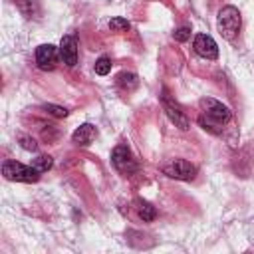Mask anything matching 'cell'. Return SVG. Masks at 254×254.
I'll use <instances>...</instances> for the list:
<instances>
[{"label":"cell","mask_w":254,"mask_h":254,"mask_svg":"<svg viewBox=\"0 0 254 254\" xmlns=\"http://www.w3.org/2000/svg\"><path fill=\"white\" fill-rule=\"evenodd\" d=\"M230 119H232V111H230L224 103H220V101H216V99H212V97H202V99H200L198 123H200L202 129H206V131L218 135V133L222 131V127H224Z\"/></svg>","instance_id":"6da1fadb"},{"label":"cell","mask_w":254,"mask_h":254,"mask_svg":"<svg viewBox=\"0 0 254 254\" xmlns=\"http://www.w3.org/2000/svg\"><path fill=\"white\" fill-rule=\"evenodd\" d=\"M218 32L222 34V38L226 40H234L240 32V24H242V18H240V12L238 8L234 6H224L220 8L218 12Z\"/></svg>","instance_id":"7a4b0ae2"},{"label":"cell","mask_w":254,"mask_h":254,"mask_svg":"<svg viewBox=\"0 0 254 254\" xmlns=\"http://www.w3.org/2000/svg\"><path fill=\"white\" fill-rule=\"evenodd\" d=\"M2 175L8 181H18V183H36L40 179V173L30 165L18 163V161H4L2 163Z\"/></svg>","instance_id":"3957f363"},{"label":"cell","mask_w":254,"mask_h":254,"mask_svg":"<svg viewBox=\"0 0 254 254\" xmlns=\"http://www.w3.org/2000/svg\"><path fill=\"white\" fill-rule=\"evenodd\" d=\"M163 173L177 181H192L196 175V167L185 159H173L167 165H163Z\"/></svg>","instance_id":"277c9868"},{"label":"cell","mask_w":254,"mask_h":254,"mask_svg":"<svg viewBox=\"0 0 254 254\" xmlns=\"http://www.w3.org/2000/svg\"><path fill=\"white\" fill-rule=\"evenodd\" d=\"M161 101H163V107H165V111H167L169 119L175 123V127H179V129L187 131L190 123H189V117H187V113L181 109V105H179L177 101H173V99L169 97V93H167V91H163V95H161Z\"/></svg>","instance_id":"5b68a950"},{"label":"cell","mask_w":254,"mask_h":254,"mask_svg":"<svg viewBox=\"0 0 254 254\" xmlns=\"http://www.w3.org/2000/svg\"><path fill=\"white\" fill-rule=\"evenodd\" d=\"M58 60H60V50H58L56 46H52V44H42V46L36 48V65H38L40 69H44V71L54 69L56 64H58Z\"/></svg>","instance_id":"8992f818"},{"label":"cell","mask_w":254,"mask_h":254,"mask_svg":"<svg viewBox=\"0 0 254 254\" xmlns=\"http://www.w3.org/2000/svg\"><path fill=\"white\" fill-rule=\"evenodd\" d=\"M111 163H113L115 169L121 171V173H133V171L137 169V163H135L131 151H129L125 145H117V147L113 149V153H111Z\"/></svg>","instance_id":"52a82bcc"},{"label":"cell","mask_w":254,"mask_h":254,"mask_svg":"<svg viewBox=\"0 0 254 254\" xmlns=\"http://www.w3.org/2000/svg\"><path fill=\"white\" fill-rule=\"evenodd\" d=\"M192 48L200 58H206V60H216L218 58V46L208 34H196L194 42H192Z\"/></svg>","instance_id":"ba28073f"},{"label":"cell","mask_w":254,"mask_h":254,"mask_svg":"<svg viewBox=\"0 0 254 254\" xmlns=\"http://www.w3.org/2000/svg\"><path fill=\"white\" fill-rule=\"evenodd\" d=\"M60 58L67 67H73L77 64V40L75 36H64L60 44Z\"/></svg>","instance_id":"9c48e42d"},{"label":"cell","mask_w":254,"mask_h":254,"mask_svg":"<svg viewBox=\"0 0 254 254\" xmlns=\"http://www.w3.org/2000/svg\"><path fill=\"white\" fill-rule=\"evenodd\" d=\"M95 135H97L95 127H93V125H89V123H83V125H79V127L73 131V135H71V141H73L75 145L87 147V145H89V143L95 139Z\"/></svg>","instance_id":"30bf717a"},{"label":"cell","mask_w":254,"mask_h":254,"mask_svg":"<svg viewBox=\"0 0 254 254\" xmlns=\"http://www.w3.org/2000/svg\"><path fill=\"white\" fill-rule=\"evenodd\" d=\"M115 83H117V87H121L123 91H133V89L139 85V79H137V75L131 73V71H121V73L117 75Z\"/></svg>","instance_id":"8fae6325"},{"label":"cell","mask_w":254,"mask_h":254,"mask_svg":"<svg viewBox=\"0 0 254 254\" xmlns=\"http://www.w3.org/2000/svg\"><path fill=\"white\" fill-rule=\"evenodd\" d=\"M135 208H137V214H139V218H141L143 222H151V220L157 216L155 208H153L147 200H135Z\"/></svg>","instance_id":"7c38bea8"},{"label":"cell","mask_w":254,"mask_h":254,"mask_svg":"<svg viewBox=\"0 0 254 254\" xmlns=\"http://www.w3.org/2000/svg\"><path fill=\"white\" fill-rule=\"evenodd\" d=\"M52 165H54V161H52L50 155H40V157H36V159L32 161V167H34L38 173H46V171H50Z\"/></svg>","instance_id":"4fadbf2b"},{"label":"cell","mask_w":254,"mask_h":254,"mask_svg":"<svg viewBox=\"0 0 254 254\" xmlns=\"http://www.w3.org/2000/svg\"><path fill=\"white\" fill-rule=\"evenodd\" d=\"M111 71V60L107 56H101L97 62H95V73L97 75H107Z\"/></svg>","instance_id":"5bb4252c"},{"label":"cell","mask_w":254,"mask_h":254,"mask_svg":"<svg viewBox=\"0 0 254 254\" xmlns=\"http://www.w3.org/2000/svg\"><path fill=\"white\" fill-rule=\"evenodd\" d=\"M109 28H111V32H127L131 26H129V22L125 18H111L109 20Z\"/></svg>","instance_id":"9a60e30c"},{"label":"cell","mask_w":254,"mask_h":254,"mask_svg":"<svg viewBox=\"0 0 254 254\" xmlns=\"http://www.w3.org/2000/svg\"><path fill=\"white\" fill-rule=\"evenodd\" d=\"M42 109H44L46 113L54 115V117H65V115H67V109H65V107H60V105H54V103H46Z\"/></svg>","instance_id":"2e32d148"},{"label":"cell","mask_w":254,"mask_h":254,"mask_svg":"<svg viewBox=\"0 0 254 254\" xmlns=\"http://www.w3.org/2000/svg\"><path fill=\"white\" fill-rule=\"evenodd\" d=\"M173 36H175V40H177V42H187V40L190 38V28H189V26H181V28H177V30H175V34H173Z\"/></svg>","instance_id":"e0dca14e"},{"label":"cell","mask_w":254,"mask_h":254,"mask_svg":"<svg viewBox=\"0 0 254 254\" xmlns=\"http://www.w3.org/2000/svg\"><path fill=\"white\" fill-rule=\"evenodd\" d=\"M20 143H22V147H24V149H28V151H36V149H38L36 141H34V139H30V137H22V139H20Z\"/></svg>","instance_id":"ac0fdd59"}]
</instances>
